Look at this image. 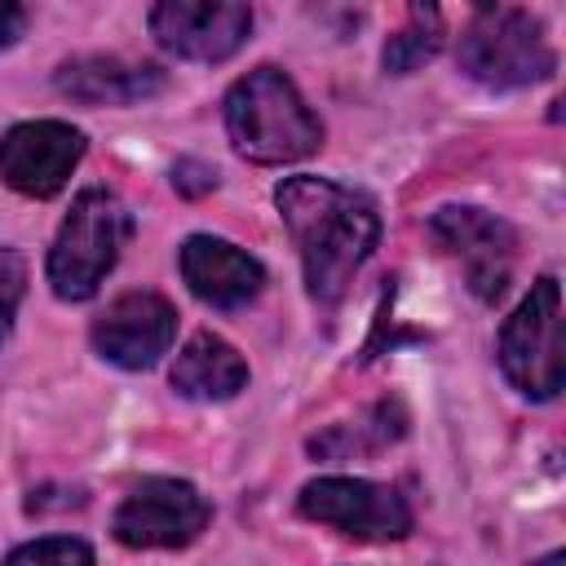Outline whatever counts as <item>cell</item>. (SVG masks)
<instances>
[{"label":"cell","instance_id":"1","mask_svg":"<svg viewBox=\"0 0 566 566\" xmlns=\"http://www.w3.org/2000/svg\"><path fill=\"white\" fill-rule=\"evenodd\" d=\"M274 203L301 252L310 296L336 301L380 239V217L371 199L323 177H287L274 190Z\"/></svg>","mask_w":566,"mask_h":566},{"label":"cell","instance_id":"2","mask_svg":"<svg viewBox=\"0 0 566 566\" xmlns=\"http://www.w3.org/2000/svg\"><path fill=\"white\" fill-rule=\"evenodd\" d=\"M226 128L243 159L292 164L323 146V124L279 66H256L226 93Z\"/></svg>","mask_w":566,"mask_h":566},{"label":"cell","instance_id":"3","mask_svg":"<svg viewBox=\"0 0 566 566\" xmlns=\"http://www.w3.org/2000/svg\"><path fill=\"white\" fill-rule=\"evenodd\" d=\"M128 239V212L111 190L75 195L53 248H49V283L62 301H88L102 279L115 270L119 248Z\"/></svg>","mask_w":566,"mask_h":566},{"label":"cell","instance_id":"4","mask_svg":"<svg viewBox=\"0 0 566 566\" xmlns=\"http://www.w3.org/2000/svg\"><path fill=\"white\" fill-rule=\"evenodd\" d=\"M544 22L526 9H478L460 31V71L486 88H522L553 75Z\"/></svg>","mask_w":566,"mask_h":566},{"label":"cell","instance_id":"5","mask_svg":"<svg viewBox=\"0 0 566 566\" xmlns=\"http://www.w3.org/2000/svg\"><path fill=\"white\" fill-rule=\"evenodd\" d=\"M500 367L526 398H557L566 380L562 358V292L557 279H539L531 296L500 327Z\"/></svg>","mask_w":566,"mask_h":566},{"label":"cell","instance_id":"6","mask_svg":"<svg viewBox=\"0 0 566 566\" xmlns=\"http://www.w3.org/2000/svg\"><path fill=\"white\" fill-rule=\"evenodd\" d=\"M301 513L349 539L385 544L411 531V509L394 486L367 478H314L301 486Z\"/></svg>","mask_w":566,"mask_h":566},{"label":"cell","instance_id":"7","mask_svg":"<svg viewBox=\"0 0 566 566\" xmlns=\"http://www.w3.org/2000/svg\"><path fill=\"white\" fill-rule=\"evenodd\" d=\"M208 500L181 478H146L115 509V539L128 548H181L208 526Z\"/></svg>","mask_w":566,"mask_h":566},{"label":"cell","instance_id":"8","mask_svg":"<svg viewBox=\"0 0 566 566\" xmlns=\"http://www.w3.org/2000/svg\"><path fill=\"white\" fill-rule=\"evenodd\" d=\"M252 9L239 0H164L150 9V35L190 62H226L243 49Z\"/></svg>","mask_w":566,"mask_h":566},{"label":"cell","instance_id":"9","mask_svg":"<svg viewBox=\"0 0 566 566\" xmlns=\"http://www.w3.org/2000/svg\"><path fill=\"white\" fill-rule=\"evenodd\" d=\"M429 234L464 261V274H469V287L482 296V301H495L509 283V270H513V252H517V234L509 221H500L495 212H482V208H438L429 217Z\"/></svg>","mask_w":566,"mask_h":566},{"label":"cell","instance_id":"10","mask_svg":"<svg viewBox=\"0 0 566 566\" xmlns=\"http://www.w3.org/2000/svg\"><path fill=\"white\" fill-rule=\"evenodd\" d=\"M84 155V133L62 119H31L13 124L0 137V177L18 195L49 199L66 186L71 168Z\"/></svg>","mask_w":566,"mask_h":566},{"label":"cell","instance_id":"11","mask_svg":"<svg viewBox=\"0 0 566 566\" xmlns=\"http://www.w3.org/2000/svg\"><path fill=\"white\" fill-rule=\"evenodd\" d=\"M172 336H177V310L155 292H124L93 323V349L124 371L155 367L159 354H168Z\"/></svg>","mask_w":566,"mask_h":566},{"label":"cell","instance_id":"12","mask_svg":"<svg viewBox=\"0 0 566 566\" xmlns=\"http://www.w3.org/2000/svg\"><path fill=\"white\" fill-rule=\"evenodd\" d=\"M181 274L199 301L221 305V310L252 301L265 283V270L256 256H248L243 248L212 239V234H190L181 243Z\"/></svg>","mask_w":566,"mask_h":566},{"label":"cell","instance_id":"13","mask_svg":"<svg viewBox=\"0 0 566 566\" xmlns=\"http://www.w3.org/2000/svg\"><path fill=\"white\" fill-rule=\"evenodd\" d=\"M53 84L57 93L84 106H128V102L155 97L164 88V71L146 62H124V57H75L57 66Z\"/></svg>","mask_w":566,"mask_h":566},{"label":"cell","instance_id":"14","mask_svg":"<svg viewBox=\"0 0 566 566\" xmlns=\"http://www.w3.org/2000/svg\"><path fill=\"white\" fill-rule=\"evenodd\" d=\"M243 385H248V363L230 340L212 332H195L172 363V389L195 402H226Z\"/></svg>","mask_w":566,"mask_h":566},{"label":"cell","instance_id":"15","mask_svg":"<svg viewBox=\"0 0 566 566\" xmlns=\"http://www.w3.org/2000/svg\"><path fill=\"white\" fill-rule=\"evenodd\" d=\"M407 433V416L398 402H376L367 407L358 420H345V424H332L327 433L310 438V451L323 455V460H349V455H371L389 442H398Z\"/></svg>","mask_w":566,"mask_h":566},{"label":"cell","instance_id":"16","mask_svg":"<svg viewBox=\"0 0 566 566\" xmlns=\"http://www.w3.org/2000/svg\"><path fill=\"white\" fill-rule=\"evenodd\" d=\"M438 49H442V18H438V9H420V4H416L411 18L385 40L380 62H385V71L407 75V71L424 66Z\"/></svg>","mask_w":566,"mask_h":566},{"label":"cell","instance_id":"17","mask_svg":"<svg viewBox=\"0 0 566 566\" xmlns=\"http://www.w3.org/2000/svg\"><path fill=\"white\" fill-rule=\"evenodd\" d=\"M0 566H93V548L71 535H49V539L13 548Z\"/></svg>","mask_w":566,"mask_h":566},{"label":"cell","instance_id":"18","mask_svg":"<svg viewBox=\"0 0 566 566\" xmlns=\"http://www.w3.org/2000/svg\"><path fill=\"white\" fill-rule=\"evenodd\" d=\"M22 292H27V261L13 248H0V340L13 327V314L22 305Z\"/></svg>","mask_w":566,"mask_h":566},{"label":"cell","instance_id":"19","mask_svg":"<svg viewBox=\"0 0 566 566\" xmlns=\"http://www.w3.org/2000/svg\"><path fill=\"white\" fill-rule=\"evenodd\" d=\"M172 186H177L181 195H203V190L217 186V168H212V164H199V159H181V164L172 168Z\"/></svg>","mask_w":566,"mask_h":566},{"label":"cell","instance_id":"20","mask_svg":"<svg viewBox=\"0 0 566 566\" xmlns=\"http://www.w3.org/2000/svg\"><path fill=\"white\" fill-rule=\"evenodd\" d=\"M27 27V13L18 4H0V49H9Z\"/></svg>","mask_w":566,"mask_h":566},{"label":"cell","instance_id":"21","mask_svg":"<svg viewBox=\"0 0 566 566\" xmlns=\"http://www.w3.org/2000/svg\"><path fill=\"white\" fill-rule=\"evenodd\" d=\"M562 562H566V557H562V553H548V557H544V562H539V566H562Z\"/></svg>","mask_w":566,"mask_h":566}]
</instances>
